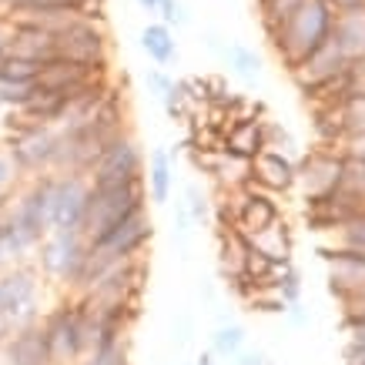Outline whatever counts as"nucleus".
I'll return each mask as SVG.
<instances>
[{"mask_svg": "<svg viewBox=\"0 0 365 365\" xmlns=\"http://www.w3.org/2000/svg\"><path fill=\"white\" fill-rule=\"evenodd\" d=\"M332 31H335V14L322 0H302L299 11L292 14L268 41L275 47L278 61L288 71H295L302 61H309L315 51H322L332 41Z\"/></svg>", "mask_w": 365, "mask_h": 365, "instance_id": "f03ea898", "label": "nucleus"}, {"mask_svg": "<svg viewBox=\"0 0 365 365\" xmlns=\"http://www.w3.org/2000/svg\"><path fill=\"white\" fill-rule=\"evenodd\" d=\"M57 57L78 61V64H111V34L104 17L74 14L54 31Z\"/></svg>", "mask_w": 365, "mask_h": 365, "instance_id": "0eeeda50", "label": "nucleus"}, {"mask_svg": "<svg viewBox=\"0 0 365 365\" xmlns=\"http://www.w3.org/2000/svg\"><path fill=\"white\" fill-rule=\"evenodd\" d=\"M245 329L242 325H235V322H222L218 329H215V335H211V349L208 352L215 355V359H225V362H232L238 352H245Z\"/></svg>", "mask_w": 365, "mask_h": 365, "instance_id": "b1692460", "label": "nucleus"}, {"mask_svg": "<svg viewBox=\"0 0 365 365\" xmlns=\"http://www.w3.org/2000/svg\"><path fill=\"white\" fill-rule=\"evenodd\" d=\"M332 232V245H322V252H355L365 255V215H352L342 225L329 228Z\"/></svg>", "mask_w": 365, "mask_h": 365, "instance_id": "5701e85b", "label": "nucleus"}, {"mask_svg": "<svg viewBox=\"0 0 365 365\" xmlns=\"http://www.w3.org/2000/svg\"><path fill=\"white\" fill-rule=\"evenodd\" d=\"M138 4H141V7H144L148 14H158V11H161V4H165V0H138Z\"/></svg>", "mask_w": 365, "mask_h": 365, "instance_id": "4c0bfd02", "label": "nucleus"}, {"mask_svg": "<svg viewBox=\"0 0 365 365\" xmlns=\"http://www.w3.org/2000/svg\"><path fill=\"white\" fill-rule=\"evenodd\" d=\"M7 54L21 57V61H34V64H44V61L57 57L54 34L31 21H7Z\"/></svg>", "mask_w": 365, "mask_h": 365, "instance_id": "dca6fc26", "label": "nucleus"}, {"mask_svg": "<svg viewBox=\"0 0 365 365\" xmlns=\"http://www.w3.org/2000/svg\"><path fill=\"white\" fill-rule=\"evenodd\" d=\"M345 322H365V295L355 299L352 305H345Z\"/></svg>", "mask_w": 365, "mask_h": 365, "instance_id": "c9c22d12", "label": "nucleus"}, {"mask_svg": "<svg viewBox=\"0 0 365 365\" xmlns=\"http://www.w3.org/2000/svg\"><path fill=\"white\" fill-rule=\"evenodd\" d=\"M225 64L232 67L238 78L245 81H258L262 78V57L255 54L252 47H245V44H225Z\"/></svg>", "mask_w": 365, "mask_h": 365, "instance_id": "393cba45", "label": "nucleus"}, {"mask_svg": "<svg viewBox=\"0 0 365 365\" xmlns=\"http://www.w3.org/2000/svg\"><path fill=\"white\" fill-rule=\"evenodd\" d=\"M345 332L352 349H365V322H345Z\"/></svg>", "mask_w": 365, "mask_h": 365, "instance_id": "f704fd0d", "label": "nucleus"}, {"mask_svg": "<svg viewBox=\"0 0 365 365\" xmlns=\"http://www.w3.org/2000/svg\"><path fill=\"white\" fill-rule=\"evenodd\" d=\"M228 365H272V362H268V355L262 352V349H245V352H238Z\"/></svg>", "mask_w": 365, "mask_h": 365, "instance_id": "473e14b6", "label": "nucleus"}, {"mask_svg": "<svg viewBox=\"0 0 365 365\" xmlns=\"http://www.w3.org/2000/svg\"><path fill=\"white\" fill-rule=\"evenodd\" d=\"M181 205H185V211H188L191 225H208L211 218H215L208 191L201 188L198 181H188V185H185V201H181Z\"/></svg>", "mask_w": 365, "mask_h": 365, "instance_id": "a878e982", "label": "nucleus"}, {"mask_svg": "<svg viewBox=\"0 0 365 365\" xmlns=\"http://www.w3.org/2000/svg\"><path fill=\"white\" fill-rule=\"evenodd\" d=\"M329 268V292L342 305H352L365 295V255L355 252H322Z\"/></svg>", "mask_w": 365, "mask_h": 365, "instance_id": "f8f14e48", "label": "nucleus"}, {"mask_svg": "<svg viewBox=\"0 0 365 365\" xmlns=\"http://www.w3.org/2000/svg\"><path fill=\"white\" fill-rule=\"evenodd\" d=\"M141 51L151 61H155L158 67H168L178 61V41H175V31L171 27H165L161 21L148 24L141 31Z\"/></svg>", "mask_w": 365, "mask_h": 365, "instance_id": "412c9836", "label": "nucleus"}, {"mask_svg": "<svg viewBox=\"0 0 365 365\" xmlns=\"http://www.w3.org/2000/svg\"><path fill=\"white\" fill-rule=\"evenodd\" d=\"M265 148H268V121H262V118H235V124H225L222 155L252 165Z\"/></svg>", "mask_w": 365, "mask_h": 365, "instance_id": "2eb2a0df", "label": "nucleus"}, {"mask_svg": "<svg viewBox=\"0 0 365 365\" xmlns=\"http://www.w3.org/2000/svg\"><path fill=\"white\" fill-rule=\"evenodd\" d=\"M57 144H61V128L51 124H31L17 118L14 111L0 114V148L17 168L21 181L51 175L57 158Z\"/></svg>", "mask_w": 365, "mask_h": 365, "instance_id": "f257e3e1", "label": "nucleus"}, {"mask_svg": "<svg viewBox=\"0 0 365 365\" xmlns=\"http://www.w3.org/2000/svg\"><path fill=\"white\" fill-rule=\"evenodd\" d=\"M248 185L265 195H285V191L295 188V161L275 148H265L262 155L248 165Z\"/></svg>", "mask_w": 365, "mask_h": 365, "instance_id": "4468645a", "label": "nucleus"}, {"mask_svg": "<svg viewBox=\"0 0 365 365\" xmlns=\"http://www.w3.org/2000/svg\"><path fill=\"white\" fill-rule=\"evenodd\" d=\"M84 258H88V238L81 232H47L34 252V268L64 295H74Z\"/></svg>", "mask_w": 365, "mask_h": 365, "instance_id": "7ed1b4c3", "label": "nucleus"}, {"mask_svg": "<svg viewBox=\"0 0 365 365\" xmlns=\"http://www.w3.org/2000/svg\"><path fill=\"white\" fill-rule=\"evenodd\" d=\"M4 268H11V262H7V255H4V245H0V272Z\"/></svg>", "mask_w": 365, "mask_h": 365, "instance_id": "ea45409f", "label": "nucleus"}, {"mask_svg": "<svg viewBox=\"0 0 365 365\" xmlns=\"http://www.w3.org/2000/svg\"><path fill=\"white\" fill-rule=\"evenodd\" d=\"M144 185H124V188H91L88 208H84V222H81V235L91 242L104 238L114 232L121 222H128L131 215H138L144 205Z\"/></svg>", "mask_w": 365, "mask_h": 365, "instance_id": "39448f33", "label": "nucleus"}, {"mask_svg": "<svg viewBox=\"0 0 365 365\" xmlns=\"http://www.w3.org/2000/svg\"><path fill=\"white\" fill-rule=\"evenodd\" d=\"M248 245H252L255 252H262L272 262V265H288L292 262V232H288V225L278 218L272 228H265L262 235H255V238H248Z\"/></svg>", "mask_w": 365, "mask_h": 365, "instance_id": "aec40b11", "label": "nucleus"}, {"mask_svg": "<svg viewBox=\"0 0 365 365\" xmlns=\"http://www.w3.org/2000/svg\"><path fill=\"white\" fill-rule=\"evenodd\" d=\"M41 295H44V278L34 268V262L11 265L0 272V315L11 329H24L41 322Z\"/></svg>", "mask_w": 365, "mask_h": 365, "instance_id": "20e7f679", "label": "nucleus"}, {"mask_svg": "<svg viewBox=\"0 0 365 365\" xmlns=\"http://www.w3.org/2000/svg\"><path fill=\"white\" fill-rule=\"evenodd\" d=\"M195 365H218V359H215L211 352H201V355H198V362H195Z\"/></svg>", "mask_w": 365, "mask_h": 365, "instance_id": "58836bf2", "label": "nucleus"}, {"mask_svg": "<svg viewBox=\"0 0 365 365\" xmlns=\"http://www.w3.org/2000/svg\"><path fill=\"white\" fill-rule=\"evenodd\" d=\"M41 332H44L47 352L54 365H78L84 349V329H81V302L78 295H61L51 309L41 315Z\"/></svg>", "mask_w": 365, "mask_h": 365, "instance_id": "423d86ee", "label": "nucleus"}, {"mask_svg": "<svg viewBox=\"0 0 365 365\" xmlns=\"http://www.w3.org/2000/svg\"><path fill=\"white\" fill-rule=\"evenodd\" d=\"M91 188H124V185H144V151L131 131L114 138L98 155L91 168Z\"/></svg>", "mask_w": 365, "mask_h": 365, "instance_id": "6e6552de", "label": "nucleus"}, {"mask_svg": "<svg viewBox=\"0 0 365 365\" xmlns=\"http://www.w3.org/2000/svg\"><path fill=\"white\" fill-rule=\"evenodd\" d=\"M37 91L34 84H17V81H0V111H21L24 104L31 101V94Z\"/></svg>", "mask_w": 365, "mask_h": 365, "instance_id": "cd10ccee", "label": "nucleus"}, {"mask_svg": "<svg viewBox=\"0 0 365 365\" xmlns=\"http://www.w3.org/2000/svg\"><path fill=\"white\" fill-rule=\"evenodd\" d=\"M329 11L339 17V14H352V11H362L365 7V0H322Z\"/></svg>", "mask_w": 365, "mask_h": 365, "instance_id": "72a5a7b5", "label": "nucleus"}, {"mask_svg": "<svg viewBox=\"0 0 365 365\" xmlns=\"http://www.w3.org/2000/svg\"><path fill=\"white\" fill-rule=\"evenodd\" d=\"M278 218H282V211H278V205H275V198H272V195L252 188V185L238 188L232 228L242 235V238H255V235H262L265 228H272Z\"/></svg>", "mask_w": 365, "mask_h": 365, "instance_id": "9b49d317", "label": "nucleus"}, {"mask_svg": "<svg viewBox=\"0 0 365 365\" xmlns=\"http://www.w3.org/2000/svg\"><path fill=\"white\" fill-rule=\"evenodd\" d=\"M148 88H151V94H155L158 101L165 98L168 91L175 88V78L168 74L165 67H148Z\"/></svg>", "mask_w": 365, "mask_h": 365, "instance_id": "c756f323", "label": "nucleus"}, {"mask_svg": "<svg viewBox=\"0 0 365 365\" xmlns=\"http://www.w3.org/2000/svg\"><path fill=\"white\" fill-rule=\"evenodd\" d=\"M41 74V64L34 61H21V57H4L0 61V81H17V84H34Z\"/></svg>", "mask_w": 365, "mask_h": 365, "instance_id": "bb28decb", "label": "nucleus"}, {"mask_svg": "<svg viewBox=\"0 0 365 365\" xmlns=\"http://www.w3.org/2000/svg\"><path fill=\"white\" fill-rule=\"evenodd\" d=\"M21 185V175H17V168L11 165V158L4 155V148H0V195H7Z\"/></svg>", "mask_w": 365, "mask_h": 365, "instance_id": "7c9ffc66", "label": "nucleus"}, {"mask_svg": "<svg viewBox=\"0 0 365 365\" xmlns=\"http://www.w3.org/2000/svg\"><path fill=\"white\" fill-rule=\"evenodd\" d=\"M342 165L345 155H335V151H309L302 158V165H295V185H302V198L305 205H322L329 201L339 191V181H342Z\"/></svg>", "mask_w": 365, "mask_h": 365, "instance_id": "9d476101", "label": "nucleus"}, {"mask_svg": "<svg viewBox=\"0 0 365 365\" xmlns=\"http://www.w3.org/2000/svg\"><path fill=\"white\" fill-rule=\"evenodd\" d=\"M345 71H349V61H345V54L335 47V41H329L322 51H315L309 61H302V64L295 67V71H288V74H292V81L299 84L302 94H312V91H319V88H325V84L339 81Z\"/></svg>", "mask_w": 365, "mask_h": 365, "instance_id": "ddd939ff", "label": "nucleus"}, {"mask_svg": "<svg viewBox=\"0 0 365 365\" xmlns=\"http://www.w3.org/2000/svg\"><path fill=\"white\" fill-rule=\"evenodd\" d=\"M175 188V151L168 148H155L148 158V175H144V195L155 205H168Z\"/></svg>", "mask_w": 365, "mask_h": 365, "instance_id": "a211bd4d", "label": "nucleus"}, {"mask_svg": "<svg viewBox=\"0 0 365 365\" xmlns=\"http://www.w3.org/2000/svg\"><path fill=\"white\" fill-rule=\"evenodd\" d=\"M245 252H248V238H242L235 228H218V262H222V275L228 282L242 278Z\"/></svg>", "mask_w": 365, "mask_h": 365, "instance_id": "4be33fe9", "label": "nucleus"}, {"mask_svg": "<svg viewBox=\"0 0 365 365\" xmlns=\"http://www.w3.org/2000/svg\"><path fill=\"white\" fill-rule=\"evenodd\" d=\"M349 98H365V57L349 64Z\"/></svg>", "mask_w": 365, "mask_h": 365, "instance_id": "2f4dec72", "label": "nucleus"}, {"mask_svg": "<svg viewBox=\"0 0 365 365\" xmlns=\"http://www.w3.org/2000/svg\"><path fill=\"white\" fill-rule=\"evenodd\" d=\"M88 195H91V181L84 175H51L47 228L51 232H81Z\"/></svg>", "mask_w": 365, "mask_h": 365, "instance_id": "1a4fd4ad", "label": "nucleus"}, {"mask_svg": "<svg viewBox=\"0 0 365 365\" xmlns=\"http://www.w3.org/2000/svg\"><path fill=\"white\" fill-rule=\"evenodd\" d=\"M335 47L345 54V61H362L365 57V7L352 14H339L335 17V31H332Z\"/></svg>", "mask_w": 365, "mask_h": 365, "instance_id": "6ab92c4d", "label": "nucleus"}, {"mask_svg": "<svg viewBox=\"0 0 365 365\" xmlns=\"http://www.w3.org/2000/svg\"><path fill=\"white\" fill-rule=\"evenodd\" d=\"M0 362L4 365H54L51 362V352H47L44 332L41 325H24V329H14L4 352H0Z\"/></svg>", "mask_w": 365, "mask_h": 365, "instance_id": "f3484780", "label": "nucleus"}, {"mask_svg": "<svg viewBox=\"0 0 365 365\" xmlns=\"http://www.w3.org/2000/svg\"><path fill=\"white\" fill-rule=\"evenodd\" d=\"M158 14H161V24H165V27H171V31H175V27H188V21H191L181 0H165Z\"/></svg>", "mask_w": 365, "mask_h": 365, "instance_id": "c85d7f7f", "label": "nucleus"}, {"mask_svg": "<svg viewBox=\"0 0 365 365\" xmlns=\"http://www.w3.org/2000/svg\"><path fill=\"white\" fill-rule=\"evenodd\" d=\"M342 365H365V349H345V362Z\"/></svg>", "mask_w": 365, "mask_h": 365, "instance_id": "e433bc0d", "label": "nucleus"}]
</instances>
